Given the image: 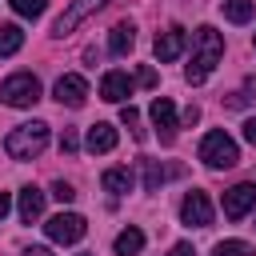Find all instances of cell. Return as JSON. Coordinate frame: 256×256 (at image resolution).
I'll return each instance as SVG.
<instances>
[{"mask_svg":"<svg viewBox=\"0 0 256 256\" xmlns=\"http://www.w3.org/2000/svg\"><path fill=\"white\" fill-rule=\"evenodd\" d=\"M0 100H4L8 108H32V104L40 100V80H36L32 72H16V76H8V80L0 84Z\"/></svg>","mask_w":256,"mask_h":256,"instance_id":"4","label":"cell"},{"mask_svg":"<svg viewBox=\"0 0 256 256\" xmlns=\"http://www.w3.org/2000/svg\"><path fill=\"white\" fill-rule=\"evenodd\" d=\"M168 256H196V248L188 244V240H180V244H172V252Z\"/></svg>","mask_w":256,"mask_h":256,"instance_id":"28","label":"cell"},{"mask_svg":"<svg viewBox=\"0 0 256 256\" xmlns=\"http://www.w3.org/2000/svg\"><path fill=\"white\" fill-rule=\"evenodd\" d=\"M24 256H52V252H48V248H40V244H36V248H28V252H24Z\"/></svg>","mask_w":256,"mask_h":256,"instance_id":"31","label":"cell"},{"mask_svg":"<svg viewBox=\"0 0 256 256\" xmlns=\"http://www.w3.org/2000/svg\"><path fill=\"white\" fill-rule=\"evenodd\" d=\"M8 208H12V196H8V192H0V220L8 216Z\"/></svg>","mask_w":256,"mask_h":256,"instance_id":"30","label":"cell"},{"mask_svg":"<svg viewBox=\"0 0 256 256\" xmlns=\"http://www.w3.org/2000/svg\"><path fill=\"white\" fill-rule=\"evenodd\" d=\"M84 256H92V252H84Z\"/></svg>","mask_w":256,"mask_h":256,"instance_id":"32","label":"cell"},{"mask_svg":"<svg viewBox=\"0 0 256 256\" xmlns=\"http://www.w3.org/2000/svg\"><path fill=\"white\" fill-rule=\"evenodd\" d=\"M256 208V184H232L224 192V216L228 220H240Z\"/></svg>","mask_w":256,"mask_h":256,"instance_id":"8","label":"cell"},{"mask_svg":"<svg viewBox=\"0 0 256 256\" xmlns=\"http://www.w3.org/2000/svg\"><path fill=\"white\" fill-rule=\"evenodd\" d=\"M16 212H20V220L24 224H32V220H40L44 216V192L40 188H20V200H16Z\"/></svg>","mask_w":256,"mask_h":256,"instance_id":"14","label":"cell"},{"mask_svg":"<svg viewBox=\"0 0 256 256\" xmlns=\"http://www.w3.org/2000/svg\"><path fill=\"white\" fill-rule=\"evenodd\" d=\"M48 148V124L44 120H28V124H16L4 140V152L12 160H32Z\"/></svg>","mask_w":256,"mask_h":256,"instance_id":"2","label":"cell"},{"mask_svg":"<svg viewBox=\"0 0 256 256\" xmlns=\"http://www.w3.org/2000/svg\"><path fill=\"white\" fill-rule=\"evenodd\" d=\"M172 172H180V168H164L160 160H144V188H148V192H160V184H164Z\"/></svg>","mask_w":256,"mask_h":256,"instance_id":"17","label":"cell"},{"mask_svg":"<svg viewBox=\"0 0 256 256\" xmlns=\"http://www.w3.org/2000/svg\"><path fill=\"white\" fill-rule=\"evenodd\" d=\"M196 120H200V108H196V104H192V108H184V124H196Z\"/></svg>","mask_w":256,"mask_h":256,"instance_id":"29","label":"cell"},{"mask_svg":"<svg viewBox=\"0 0 256 256\" xmlns=\"http://www.w3.org/2000/svg\"><path fill=\"white\" fill-rule=\"evenodd\" d=\"M52 196H56L60 204H72V200H76V188L64 184V180H56V184H52Z\"/></svg>","mask_w":256,"mask_h":256,"instance_id":"24","label":"cell"},{"mask_svg":"<svg viewBox=\"0 0 256 256\" xmlns=\"http://www.w3.org/2000/svg\"><path fill=\"white\" fill-rule=\"evenodd\" d=\"M180 220L188 224V228H208L212 224V200H208V192H188L184 200H180Z\"/></svg>","mask_w":256,"mask_h":256,"instance_id":"7","label":"cell"},{"mask_svg":"<svg viewBox=\"0 0 256 256\" xmlns=\"http://www.w3.org/2000/svg\"><path fill=\"white\" fill-rule=\"evenodd\" d=\"M120 124H124V128H128L136 140H144V128H140V112H136L132 104H124V108H120Z\"/></svg>","mask_w":256,"mask_h":256,"instance_id":"23","label":"cell"},{"mask_svg":"<svg viewBox=\"0 0 256 256\" xmlns=\"http://www.w3.org/2000/svg\"><path fill=\"white\" fill-rule=\"evenodd\" d=\"M52 96H56L60 104H68V108H84V100H88V80H84V76H76V72H68V76H60V80H56Z\"/></svg>","mask_w":256,"mask_h":256,"instance_id":"10","label":"cell"},{"mask_svg":"<svg viewBox=\"0 0 256 256\" xmlns=\"http://www.w3.org/2000/svg\"><path fill=\"white\" fill-rule=\"evenodd\" d=\"M104 4H112V0H72V4L60 12V20L52 24V36H72V32H76L88 16H96Z\"/></svg>","mask_w":256,"mask_h":256,"instance_id":"5","label":"cell"},{"mask_svg":"<svg viewBox=\"0 0 256 256\" xmlns=\"http://www.w3.org/2000/svg\"><path fill=\"white\" fill-rule=\"evenodd\" d=\"M148 112H152V124H156L160 140H164V144H172V140H176V128H180V124H176V104H172L168 96H156Z\"/></svg>","mask_w":256,"mask_h":256,"instance_id":"11","label":"cell"},{"mask_svg":"<svg viewBox=\"0 0 256 256\" xmlns=\"http://www.w3.org/2000/svg\"><path fill=\"white\" fill-rule=\"evenodd\" d=\"M76 148H80V140H76V132H72V128H64V132H60V152H64V156H72Z\"/></svg>","mask_w":256,"mask_h":256,"instance_id":"25","label":"cell"},{"mask_svg":"<svg viewBox=\"0 0 256 256\" xmlns=\"http://www.w3.org/2000/svg\"><path fill=\"white\" fill-rule=\"evenodd\" d=\"M8 4H12V12H16V16H24V20L44 16V8H48V0H8Z\"/></svg>","mask_w":256,"mask_h":256,"instance_id":"22","label":"cell"},{"mask_svg":"<svg viewBox=\"0 0 256 256\" xmlns=\"http://www.w3.org/2000/svg\"><path fill=\"white\" fill-rule=\"evenodd\" d=\"M136 84H144V88H152V84H156V72H152V68L144 64V68L136 72Z\"/></svg>","mask_w":256,"mask_h":256,"instance_id":"26","label":"cell"},{"mask_svg":"<svg viewBox=\"0 0 256 256\" xmlns=\"http://www.w3.org/2000/svg\"><path fill=\"white\" fill-rule=\"evenodd\" d=\"M44 232H48L52 244H76V240L88 232V224H84L80 212H60V216H52V220L44 224Z\"/></svg>","mask_w":256,"mask_h":256,"instance_id":"6","label":"cell"},{"mask_svg":"<svg viewBox=\"0 0 256 256\" xmlns=\"http://www.w3.org/2000/svg\"><path fill=\"white\" fill-rule=\"evenodd\" d=\"M252 44H256V40H252Z\"/></svg>","mask_w":256,"mask_h":256,"instance_id":"33","label":"cell"},{"mask_svg":"<svg viewBox=\"0 0 256 256\" xmlns=\"http://www.w3.org/2000/svg\"><path fill=\"white\" fill-rule=\"evenodd\" d=\"M252 12H256V0H224V16L232 24H248Z\"/></svg>","mask_w":256,"mask_h":256,"instance_id":"19","label":"cell"},{"mask_svg":"<svg viewBox=\"0 0 256 256\" xmlns=\"http://www.w3.org/2000/svg\"><path fill=\"white\" fill-rule=\"evenodd\" d=\"M184 48H188V32H184L180 24H172L168 32H160V36H156V60H160V64L180 60V56H184Z\"/></svg>","mask_w":256,"mask_h":256,"instance_id":"9","label":"cell"},{"mask_svg":"<svg viewBox=\"0 0 256 256\" xmlns=\"http://www.w3.org/2000/svg\"><path fill=\"white\" fill-rule=\"evenodd\" d=\"M100 184H104V192H112V196H124V192H132L136 176H132V168H108V172L100 176Z\"/></svg>","mask_w":256,"mask_h":256,"instance_id":"16","label":"cell"},{"mask_svg":"<svg viewBox=\"0 0 256 256\" xmlns=\"http://www.w3.org/2000/svg\"><path fill=\"white\" fill-rule=\"evenodd\" d=\"M220 56H224L220 32H216L212 24H200V28L192 32V60H188V68H184V80H188V84H204V80L212 76V68L220 64Z\"/></svg>","mask_w":256,"mask_h":256,"instance_id":"1","label":"cell"},{"mask_svg":"<svg viewBox=\"0 0 256 256\" xmlns=\"http://www.w3.org/2000/svg\"><path fill=\"white\" fill-rule=\"evenodd\" d=\"M200 160H204L208 168H236V164H240V148H236V140H232L228 132L212 128V132L200 140Z\"/></svg>","mask_w":256,"mask_h":256,"instance_id":"3","label":"cell"},{"mask_svg":"<svg viewBox=\"0 0 256 256\" xmlns=\"http://www.w3.org/2000/svg\"><path fill=\"white\" fill-rule=\"evenodd\" d=\"M112 248H116V256H136V252L144 248V232H140V228H124Z\"/></svg>","mask_w":256,"mask_h":256,"instance_id":"18","label":"cell"},{"mask_svg":"<svg viewBox=\"0 0 256 256\" xmlns=\"http://www.w3.org/2000/svg\"><path fill=\"white\" fill-rule=\"evenodd\" d=\"M116 140H120V136H116V128H112L108 120H96V124L88 128V140H84V144H88V152H92V156H104V152H112V148H116Z\"/></svg>","mask_w":256,"mask_h":256,"instance_id":"13","label":"cell"},{"mask_svg":"<svg viewBox=\"0 0 256 256\" xmlns=\"http://www.w3.org/2000/svg\"><path fill=\"white\" fill-rule=\"evenodd\" d=\"M132 88H136V80H132L128 72H104V80H100V100L124 104V100L132 96Z\"/></svg>","mask_w":256,"mask_h":256,"instance_id":"12","label":"cell"},{"mask_svg":"<svg viewBox=\"0 0 256 256\" xmlns=\"http://www.w3.org/2000/svg\"><path fill=\"white\" fill-rule=\"evenodd\" d=\"M244 140L256 148V116H248V120H244Z\"/></svg>","mask_w":256,"mask_h":256,"instance_id":"27","label":"cell"},{"mask_svg":"<svg viewBox=\"0 0 256 256\" xmlns=\"http://www.w3.org/2000/svg\"><path fill=\"white\" fill-rule=\"evenodd\" d=\"M212 256H256V248L248 240H220L212 248Z\"/></svg>","mask_w":256,"mask_h":256,"instance_id":"21","label":"cell"},{"mask_svg":"<svg viewBox=\"0 0 256 256\" xmlns=\"http://www.w3.org/2000/svg\"><path fill=\"white\" fill-rule=\"evenodd\" d=\"M132 44H136V28H132L128 20L112 24V32H108V52H112V56H128Z\"/></svg>","mask_w":256,"mask_h":256,"instance_id":"15","label":"cell"},{"mask_svg":"<svg viewBox=\"0 0 256 256\" xmlns=\"http://www.w3.org/2000/svg\"><path fill=\"white\" fill-rule=\"evenodd\" d=\"M24 48V32L16 24H0V56H12Z\"/></svg>","mask_w":256,"mask_h":256,"instance_id":"20","label":"cell"}]
</instances>
